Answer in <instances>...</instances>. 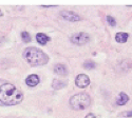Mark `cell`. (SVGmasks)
<instances>
[{"instance_id":"cell-1","label":"cell","mask_w":132,"mask_h":118,"mask_svg":"<svg viewBox=\"0 0 132 118\" xmlns=\"http://www.w3.org/2000/svg\"><path fill=\"white\" fill-rule=\"evenodd\" d=\"M23 94L13 84L4 83L0 87V102L4 105H15L22 101Z\"/></svg>"},{"instance_id":"cell-2","label":"cell","mask_w":132,"mask_h":118,"mask_svg":"<svg viewBox=\"0 0 132 118\" xmlns=\"http://www.w3.org/2000/svg\"><path fill=\"white\" fill-rule=\"evenodd\" d=\"M23 56L32 66H42L46 64L49 59L45 53L37 48H28L23 53Z\"/></svg>"},{"instance_id":"cell-3","label":"cell","mask_w":132,"mask_h":118,"mask_svg":"<svg viewBox=\"0 0 132 118\" xmlns=\"http://www.w3.org/2000/svg\"><path fill=\"white\" fill-rule=\"evenodd\" d=\"M91 103V98L86 93H79L72 96L70 99V104L74 110H85Z\"/></svg>"},{"instance_id":"cell-4","label":"cell","mask_w":132,"mask_h":118,"mask_svg":"<svg viewBox=\"0 0 132 118\" xmlns=\"http://www.w3.org/2000/svg\"><path fill=\"white\" fill-rule=\"evenodd\" d=\"M89 40H90V37L86 33H78V34H75V35H73L71 37V41L73 42V43L79 44V46L89 42Z\"/></svg>"},{"instance_id":"cell-5","label":"cell","mask_w":132,"mask_h":118,"mask_svg":"<svg viewBox=\"0 0 132 118\" xmlns=\"http://www.w3.org/2000/svg\"><path fill=\"white\" fill-rule=\"evenodd\" d=\"M75 83H76V85H77L78 88H86V87H88L89 85V83H90V79H89V77L87 76V75H85V74H79L77 77H76V79H75Z\"/></svg>"},{"instance_id":"cell-6","label":"cell","mask_w":132,"mask_h":118,"mask_svg":"<svg viewBox=\"0 0 132 118\" xmlns=\"http://www.w3.org/2000/svg\"><path fill=\"white\" fill-rule=\"evenodd\" d=\"M60 16L65 19V20H69V21H78L80 20V17L75 14L74 12H71V11H62V12H60Z\"/></svg>"},{"instance_id":"cell-7","label":"cell","mask_w":132,"mask_h":118,"mask_svg":"<svg viewBox=\"0 0 132 118\" xmlns=\"http://www.w3.org/2000/svg\"><path fill=\"white\" fill-rule=\"evenodd\" d=\"M26 82L29 87H35L39 83V78L37 75H30V76L26 79Z\"/></svg>"},{"instance_id":"cell-8","label":"cell","mask_w":132,"mask_h":118,"mask_svg":"<svg viewBox=\"0 0 132 118\" xmlns=\"http://www.w3.org/2000/svg\"><path fill=\"white\" fill-rule=\"evenodd\" d=\"M54 71L56 74L58 75H62V76H64V75H67L68 74V70L67 68H65L63 64H56L54 68Z\"/></svg>"},{"instance_id":"cell-9","label":"cell","mask_w":132,"mask_h":118,"mask_svg":"<svg viewBox=\"0 0 132 118\" xmlns=\"http://www.w3.org/2000/svg\"><path fill=\"white\" fill-rule=\"evenodd\" d=\"M36 40H37V42H39L40 44H46L48 41L51 40V38H50L49 36H47L46 34L38 33V34L36 35Z\"/></svg>"},{"instance_id":"cell-10","label":"cell","mask_w":132,"mask_h":118,"mask_svg":"<svg viewBox=\"0 0 132 118\" xmlns=\"http://www.w3.org/2000/svg\"><path fill=\"white\" fill-rule=\"evenodd\" d=\"M129 35L127 33H124V32H120V33H117L116 36H115V40L117 42H119V43H125V42L127 41Z\"/></svg>"},{"instance_id":"cell-11","label":"cell","mask_w":132,"mask_h":118,"mask_svg":"<svg viewBox=\"0 0 132 118\" xmlns=\"http://www.w3.org/2000/svg\"><path fill=\"white\" fill-rule=\"evenodd\" d=\"M128 101H129L128 95L125 94V93H120L119 96H118V98H117V104H118V105H124V104H126Z\"/></svg>"},{"instance_id":"cell-12","label":"cell","mask_w":132,"mask_h":118,"mask_svg":"<svg viewBox=\"0 0 132 118\" xmlns=\"http://www.w3.org/2000/svg\"><path fill=\"white\" fill-rule=\"evenodd\" d=\"M64 85H65V83L62 82V81H58V80H54V81H53V88L56 89V90L63 88Z\"/></svg>"},{"instance_id":"cell-13","label":"cell","mask_w":132,"mask_h":118,"mask_svg":"<svg viewBox=\"0 0 132 118\" xmlns=\"http://www.w3.org/2000/svg\"><path fill=\"white\" fill-rule=\"evenodd\" d=\"M21 38H22V40L24 42H30L31 41V36H30V34L28 33V32H22V33H21Z\"/></svg>"},{"instance_id":"cell-14","label":"cell","mask_w":132,"mask_h":118,"mask_svg":"<svg viewBox=\"0 0 132 118\" xmlns=\"http://www.w3.org/2000/svg\"><path fill=\"white\" fill-rule=\"evenodd\" d=\"M107 21H108V23L111 26H115L116 25V21H115V19L112 16H108L107 17Z\"/></svg>"},{"instance_id":"cell-15","label":"cell","mask_w":132,"mask_h":118,"mask_svg":"<svg viewBox=\"0 0 132 118\" xmlns=\"http://www.w3.org/2000/svg\"><path fill=\"white\" fill-rule=\"evenodd\" d=\"M84 67H85L86 69H88V70H90V69H92V68L95 67V63H94L93 61H87V62H85Z\"/></svg>"},{"instance_id":"cell-16","label":"cell","mask_w":132,"mask_h":118,"mask_svg":"<svg viewBox=\"0 0 132 118\" xmlns=\"http://www.w3.org/2000/svg\"><path fill=\"white\" fill-rule=\"evenodd\" d=\"M86 118H95V116H94L93 114H88V115L86 116Z\"/></svg>"},{"instance_id":"cell-17","label":"cell","mask_w":132,"mask_h":118,"mask_svg":"<svg viewBox=\"0 0 132 118\" xmlns=\"http://www.w3.org/2000/svg\"><path fill=\"white\" fill-rule=\"evenodd\" d=\"M126 115L129 117H132V112H128V113H126Z\"/></svg>"},{"instance_id":"cell-18","label":"cell","mask_w":132,"mask_h":118,"mask_svg":"<svg viewBox=\"0 0 132 118\" xmlns=\"http://www.w3.org/2000/svg\"><path fill=\"white\" fill-rule=\"evenodd\" d=\"M0 16H2V12H1V11H0Z\"/></svg>"}]
</instances>
